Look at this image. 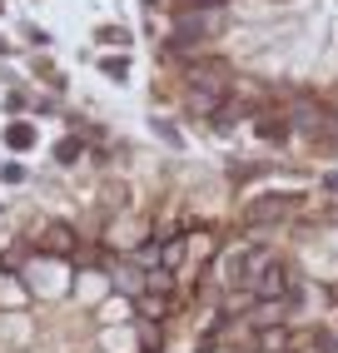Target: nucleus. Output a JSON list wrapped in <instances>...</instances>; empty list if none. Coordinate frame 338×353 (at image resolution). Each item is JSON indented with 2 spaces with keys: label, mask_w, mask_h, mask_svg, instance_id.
<instances>
[{
  "label": "nucleus",
  "mask_w": 338,
  "mask_h": 353,
  "mask_svg": "<svg viewBox=\"0 0 338 353\" xmlns=\"http://www.w3.org/2000/svg\"><path fill=\"white\" fill-rule=\"evenodd\" d=\"M214 30H219V10H179L175 26H169V50L189 60V50L214 40Z\"/></svg>",
  "instance_id": "1"
},
{
  "label": "nucleus",
  "mask_w": 338,
  "mask_h": 353,
  "mask_svg": "<svg viewBox=\"0 0 338 353\" xmlns=\"http://www.w3.org/2000/svg\"><path fill=\"white\" fill-rule=\"evenodd\" d=\"M184 85H189V95H229V65L214 55H189Z\"/></svg>",
  "instance_id": "2"
},
{
  "label": "nucleus",
  "mask_w": 338,
  "mask_h": 353,
  "mask_svg": "<svg viewBox=\"0 0 338 353\" xmlns=\"http://www.w3.org/2000/svg\"><path fill=\"white\" fill-rule=\"evenodd\" d=\"M249 294L259 303H269V299H299V279H294V269H288L284 259H269V264L249 279Z\"/></svg>",
  "instance_id": "3"
},
{
  "label": "nucleus",
  "mask_w": 338,
  "mask_h": 353,
  "mask_svg": "<svg viewBox=\"0 0 338 353\" xmlns=\"http://www.w3.org/2000/svg\"><path fill=\"white\" fill-rule=\"evenodd\" d=\"M294 209H299V194H254L244 204V224L249 229H274V224H284L294 214Z\"/></svg>",
  "instance_id": "4"
},
{
  "label": "nucleus",
  "mask_w": 338,
  "mask_h": 353,
  "mask_svg": "<svg viewBox=\"0 0 338 353\" xmlns=\"http://www.w3.org/2000/svg\"><path fill=\"white\" fill-rule=\"evenodd\" d=\"M294 328H284V323H269V328H259L254 334V353H294Z\"/></svg>",
  "instance_id": "5"
},
{
  "label": "nucleus",
  "mask_w": 338,
  "mask_h": 353,
  "mask_svg": "<svg viewBox=\"0 0 338 353\" xmlns=\"http://www.w3.org/2000/svg\"><path fill=\"white\" fill-rule=\"evenodd\" d=\"M35 239H40L35 244L40 254H75V229H70V224H45Z\"/></svg>",
  "instance_id": "6"
},
{
  "label": "nucleus",
  "mask_w": 338,
  "mask_h": 353,
  "mask_svg": "<svg viewBox=\"0 0 338 353\" xmlns=\"http://www.w3.org/2000/svg\"><path fill=\"white\" fill-rule=\"evenodd\" d=\"M254 134L264 139V145H284V139L294 134V125H288V120H274V114H259V120H254Z\"/></svg>",
  "instance_id": "7"
},
{
  "label": "nucleus",
  "mask_w": 338,
  "mask_h": 353,
  "mask_svg": "<svg viewBox=\"0 0 338 353\" xmlns=\"http://www.w3.org/2000/svg\"><path fill=\"white\" fill-rule=\"evenodd\" d=\"M169 309H175V299H169V294H139V319L159 323V319H169Z\"/></svg>",
  "instance_id": "8"
},
{
  "label": "nucleus",
  "mask_w": 338,
  "mask_h": 353,
  "mask_svg": "<svg viewBox=\"0 0 338 353\" xmlns=\"http://www.w3.org/2000/svg\"><path fill=\"white\" fill-rule=\"evenodd\" d=\"M144 294H175V269H150L144 274Z\"/></svg>",
  "instance_id": "9"
},
{
  "label": "nucleus",
  "mask_w": 338,
  "mask_h": 353,
  "mask_svg": "<svg viewBox=\"0 0 338 353\" xmlns=\"http://www.w3.org/2000/svg\"><path fill=\"white\" fill-rule=\"evenodd\" d=\"M6 145H10V150H30V145H35V125L15 120V125L6 130Z\"/></svg>",
  "instance_id": "10"
},
{
  "label": "nucleus",
  "mask_w": 338,
  "mask_h": 353,
  "mask_svg": "<svg viewBox=\"0 0 338 353\" xmlns=\"http://www.w3.org/2000/svg\"><path fill=\"white\" fill-rule=\"evenodd\" d=\"M135 328H139V343H144V353H159V348H164V328H159V323L139 319Z\"/></svg>",
  "instance_id": "11"
},
{
  "label": "nucleus",
  "mask_w": 338,
  "mask_h": 353,
  "mask_svg": "<svg viewBox=\"0 0 338 353\" xmlns=\"http://www.w3.org/2000/svg\"><path fill=\"white\" fill-rule=\"evenodd\" d=\"M80 150H85L80 139H60V145H55V159H60V164H75V159H80Z\"/></svg>",
  "instance_id": "12"
},
{
  "label": "nucleus",
  "mask_w": 338,
  "mask_h": 353,
  "mask_svg": "<svg viewBox=\"0 0 338 353\" xmlns=\"http://www.w3.org/2000/svg\"><path fill=\"white\" fill-rule=\"evenodd\" d=\"M100 70H105V75H115V80H125V75H130V65H125V60H119V55H110V60H100Z\"/></svg>",
  "instance_id": "13"
},
{
  "label": "nucleus",
  "mask_w": 338,
  "mask_h": 353,
  "mask_svg": "<svg viewBox=\"0 0 338 353\" xmlns=\"http://www.w3.org/2000/svg\"><path fill=\"white\" fill-rule=\"evenodd\" d=\"M95 40H105V45H125L130 35H125V30H115V26H105V30H95Z\"/></svg>",
  "instance_id": "14"
},
{
  "label": "nucleus",
  "mask_w": 338,
  "mask_h": 353,
  "mask_svg": "<svg viewBox=\"0 0 338 353\" xmlns=\"http://www.w3.org/2000/svg\"><path fill=\"white\" fill-rule=\"evenodd\" d=\"M224 0H179V10H219Z\"/></svg>",
  "instance_id": "15"
},
{
  "label": "nucleus",
  "mask_w": 338,
  "mask_h": 353,
  "mask_svg": "<svg viewBox=\"0 0 338 353\" xmlns=\"http://www.w3.org/2000/svg\"><path fill=\"white\" fill-rule=\"evenodd\" d=\"M0 179H6V184H20V179H26V164H6V170H0Z\"/></svg>",
  "instance_id": "16"
},
{
  "label": "nucleus",
  "mask_w": 338,
  "mask_h": 353,
  "mask_svg": "<svg viewBox=\"0 0 338 353\" xmlns=\"http://www.w3.org/2000/svg\"><path fill=\"white\" fill-rule=\"evenodd\" d=\"M6 50H10V45H6V40H0V55H6Z\"/></svg>",
  "instance_id": "17"
}]
</instances>
